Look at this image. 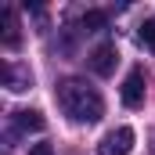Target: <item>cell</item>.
Instances as JSON below:
<instances>
[{"label": "cell", "instance_id": "6da1fadb", "mask_svg": "<svg viewBox=\"0 0 155 155\" xmlns=\"http://www.w3.org/2000/svg\"><path fill=\"white\" fill-rule=\"evenodd\" d=\"M58 105L76 123H97L105 116V101L87 79H61L58 83Z\"/></svg>", "mask_w": 155, "mask_h": 155}, {"label": "cell", "instance_id": "ba28073f", "mask_svg": "<svg viewBox=\"0 0 155 155\" xmlns=\"http://www.w3.org/2000/svg\"><path fill=\"white\" fill-rule=\"evenodd\" d=\"M83 29H87V33L108 29V15H105V11H87V15H83Z\"/></svg>", "mask_w": 155, "mask_h": 155}, {"label": "cell", "instance_id": "8992f818", "mask_svg": "<svg viewBox=\"0 0 155 155\" xmlns=\"http://www.w3.org/2000/svg\"><path fill=\"white\" fill-rule=\"evenodd\" d=\"M0 76H4V83H7L11 90H29V83H33V76H29L25 65H4Z\"/></svg>", "mask_w": 155, "mask_h": 155}, {"label": "cell", "instance_id": "52a82bcc", "mask_svg": "<svg viewBox=\"0 0 155 155\" xmlns=\"http://www.w3.org/2000/svg\"><path fill=\"white\" fill-rule=\"evenodd\" d=\"M0 18H4V47H11V51H15V47H18V18H15V11H11V7H4V15H0Z\"/></svg>", "mask_w": 155, "mask_h": 155}, {"label": "cell", "instance_id": "3957f363", "mask_svg": "<svg viewBox=\"0 0 155 155\" xmlns=\"http://www.w3.org/2000/svg\"><path fill=\"white\" fill-rule=\"evenodd\" d=\"M87 61H90V72H94V76H112V72H116V65H119L116 43H101V47H94Z\"/></svg>", "mask_w": 155, "mask_h": 155}, {"label": "cell", "instance_id": "9c48e42d", "mask_svg": "<svg viewBox=\"0 0 155 155\" xmlns=\"http://www.w3.org/2000/svg\"><path fill=\"white\" fill-rule=\"evenodd\" d=\"M137 36H141V43H148V47L155 51V18H148V22H141Z\"/></svg>", "mask_w": 155, "mask_h": 155}, {"label": "cell", "instance_id": "277c9868", "mask_svg": "<svg viewBox=\"0 0 155 155\" xmlns=\"http://www.w3.org/2000/svg\"><path fill=\"white\" fill-rule=\"evenodd\" d=\"M123 105L126 108H141L144 105V72L141 69H130V76L123 79Z\"/></svg>", "mask_w": 155, "mask_h": 155}, {"label": "cell", "instance_id": "7a4b0ae2", "mask_svg": "<svg viewBox=\"0 0 155 155\" xmlns=\"http://www.w3.org/2000/svg\"><path fill=\"white\" fill-rule=\"evenodd\" d=\"M130 148H134V130L130 126H119V130H112V134L101 137L97 155H130Z\"/></svg>", "mask_w": 155, "mask_h": 155}, {"label": "cell", "instance_id": "30bf717a", "mask_svg": "<svg viewBox=\"0 0 155 155\" xmlns=\"http://www.w3.org/2000/svg\"><path fill=\"white\" fill-rule=\"evenodd\" d=\"M29 155H54V148L47 141H40V144H29Z\"/></svg>", "mask_w": 155, "mask_h": 155}, {"label": "cell", "instance_id": "5b68a950", "mask_svg": "<svg viewBox=\"0 0 155 155\" xmlns=\"http://www.w3.org/2000/svg\"><path fill=\"white\" fill-rule=\"evenodd\" d=\"M15 134H40L43 126H47V119L40 116V112H33V108H25V112H15Z\"/></svg>", "mask_w": 155, "mask_h": 155}]
</instances>
